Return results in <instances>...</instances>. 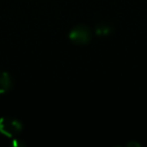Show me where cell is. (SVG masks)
<instances>
[{
    "instance_id": "cell-1",
    "label": "cell",
    "mask_w": 147,
    "mask_h": 147,
    "mask_svg": "<svg viewBox=\"0 0 147 147\" xmlns=\"http://www.w3.org/2000/svg\"><path fill=\"white\" fill-rule=\"evenodd\" d=\"M22 130V124L12 118H2L0 120V132L9 137L17 135Z\"/></svg>"
},
{
    "instance_id": "cell-2",
    "label": "cell",
    "mask_w": 147,
    "mask_h": 147,
    "mask_svg": "<svg viewBox=\"0 0 147 147\" xmlns=\"http://www.w3.org/2000/svg\"><path fill=\"white\" fill-rule=\"evenodd\" d=\"M69 38L74 42L84 45L91 39V30L87 26H77L71 31Z\"/></svg>"
},
{
    "instance_id": "cell-3",
    "label": "cell",
    "mask_w": 147,
    "mask_h": 147,
    "mask_svg": "<svg viewBox=\"0 0 147 147\" xmlns=\"http://www.w3.org/2000/svg\"><path fill=\"white\" fill-rule=\"evenodd\" d=\"M12 87V81L8 74L0 71V93H4L10 90Z\"/></svg>"
},
{
    "instance_id": "cell-4",
    "label": "cell",
    "mask_w": 147,
    "mask_h": 147,
    "mask_svg": "<svg viewBox=\"0 0 147 147\" xmlns=\"http://www.w3.org/2000/svg\"><path fill=\"white\" fill-rule=\"evenodd\" d=\"M112 30L113 28L111 26H109V25H99L96 28V33L98 35H108L112 32Z\"/></svg>"
}]
</instances>
